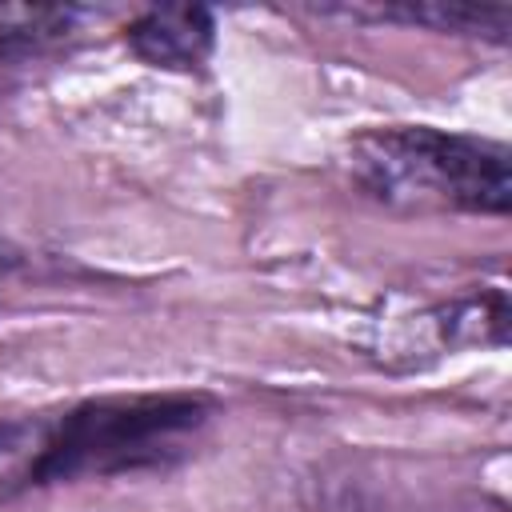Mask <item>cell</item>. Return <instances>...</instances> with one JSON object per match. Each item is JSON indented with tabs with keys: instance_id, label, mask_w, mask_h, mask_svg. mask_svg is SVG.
Segmentation results:
<instances>
[{
	"instance_id": "cell-1",
	"label": "cell",
	"mask_w": 512,
	"mask_h": 512,
	"mask_svg": "<svg viewBox=\"0 0 512 512\" xmlns=\"http://www.w3.org/2000/svg\"><path fill=\"white\" fill-rule=\"evenodd\" d=\"M204 396H124L72 408L56 420L0 424V492L156 468L208 424Z\"/></svg>"
},
{
	"instance_id": "cell-2",
	"label": "cell",
	"mask_w": 512,
	"mask_h": 512,
	"mask_svg": "<svg viewBox=\"0 0 512 512\" xmlns=\"http://www.w3.org/2000/svg\"><path fill=\"white\" fill-rule=\"evenodd\" d=\"M352 180L392 208L488 212L512 204V156L504 144L440 128H376L352 144Z\"/></svg>"
},
{
	"instance_id": "cell-3",
	"label": "cell",
	"mask_w": 512,
	"mask_h": 512,
	"mask_svg": "<svg viewBox=\"0 0 512 512\" xmlns=\"http://www.w3.org/2000/svg\"><path fill=\"white\" fill-rule=\"evenodd\" d=\"M124 36L144 64L168 68V72H192L212 56L216 20L200 4H164V8L140 12Z\"/></svg>"
},
{
	"instance_id": "cell-5",
	"label": "cell",
	"mask_w": 512,
	"mask_h": 512,
	"mask_svg": "<svg viewBox=\"0 0 512 512\" xmlns=\"http://www.w3.org/2000/svg\"><path fill=\"white\" fill-rule=\"evenodd\" d=\"M380 16H396L408 24H428L436 32H464V36H492L504 40L508 12L504 8H476V4H404L380 8Z\"/></svg>"
},
{
	"instance_id": "cell-4",
	"label": "cell",
	"mask_w": 512,
	"mask_h": 512,
	"mask_svg": "<svg viewBox=\"0 0 512 512\" xmlns=\"http://www.w3.org/2000/svg\"><path fill=\"white\" fill-rule=\"evenodd\" d=\"M88 8L72 4H0V60H28L60 48L80 24Z\"/></svg>"
}]
</instances>
